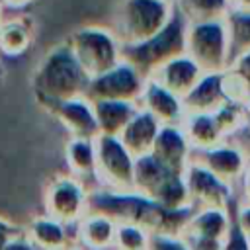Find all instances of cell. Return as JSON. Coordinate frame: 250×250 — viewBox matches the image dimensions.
Instances as JSON below:
<instances>
[{"label":"cell","mask_w":250,"mask_h":250,"mask_svg":"<svg viewBox=\"0 0 250 250\" xmlns=\"http://www.w3.org/2000/svg\"><path fill=\"white\" fill-rule=\"evenodd\" d=\"M88 211L104 213L115 223H131L150 234H182L193 209L172 211L137 191H109L104 188L88 191Z\"/></svg>","instance_id":"obj_1"},{"label":"cell","mask_w":250,"mask_h":250,"mask_svg":"<svg viewBox=\"0 0 250 250\" xmlns=\"http://www.w3.org/2000/svg\"><path fill=\"white\" fill-rule=\"evenodd\" d=\"M90 78L78 64L66 41L53 47L41 59L31 78L37 102L49 111L62 102L84 96Z\"/></svg>","instance_id":"obj_2"},{"label":"cell","mask_w":250,"mask_h":250,"mask_svg":"<svg viewBox=\"0 0 250 250\" xmlns=\"http://www.w3.org/2000/svg\"><path fill=\"white\" fill-rule=\"evenodd\" d=\"M174 12V0H121L111 29L121 47L141 45L160 33L172 20Z\"/></svg>","instance_id":"obj_3"},{"label":"cell","mask_w":250,"mask_h":250,"mask_svg":"<svg viewBox=\"0 0 250 250\" xmlns=\"http://www.w3.org/2000/svg\"><path fill=\"white\" fill-rule=\"evenodd\" d=\"M135 191L172 211L193 209L184 174L166 168L152 154L141 156L135 162Z\"/></svg>","instance_id":"obj_4"},{"label":"cell","mask_w":250,"mask_h":250,"mask_svg":"<svg viewBox=\"0 0 250 250\" xmlns=\"http://www.w3.org/2000/svg\"><path fill=\"white\" fill-rule=\"evenodd\" d=\"M68 49L76 57L88 78H96L123 61V47L113 29L104 25H84L66 39Z\"/></svg>","instance_id":"obj_5"},{"label":"cell","mask_w":250,"mask_h":250,"mask_svg":"<svg viewBox=\"0 0 250 250\" xmlns=\"http://www.w3.org/2000/svg\"><path fill=\"white\" fill-rule=\"evenodd\" d=\"M186 31H188V20L176 8L172 20L152 39L141 45L123 47V59L129 61L143 76L148 78L164 62L186 53Z\"/></svg>","instance_id":"obj_6"},{"label":"cell","mask_w":250,"mask_h":250,"mask_svg":"<svg viewBox=\"0 0 250 250\" xmlns=\"http://www.w3.org/2000/svg\"><path fill=\"white\" fill-rule=\"evenodd\" d=\"M186 53L205 74L225 72L230 66V35L227 20L188 21Z\"/></svg>","instance_id":"obj_7"},{"label":"cell","mask_w":250,"mask_h":250,"mask_svg":"<svg viewBox=\"0 0 250 250\" xmlns=\"http://www.w3.org/2000/svg\"><path fill=\"white\" fill-rule=\"evenodd\" d=\"M96 180L109 191H135L137 158L123 146L119 137L100 135L96 141Z\"/></svg>","instance_id":"obj_8"},{"label":"cell","mask_w":250,"mask_h":250,"mask_svg":"<svg viewBox=\"0 0 250 250\" xmlns=\"http://www.w3.org/2000/svg\"><path fill=\"white\" fill-rule=\"evenodd\" d=\"M88 191L86 184L70 174L53 178L43 195L45 215L66 227H76L88 213Z\"/></svg>","instance_id":"obj_9"},{"label":"cell","mask_w":250,"mask_h":250,"mask_svg":"<svg viewBox=\"0 0 250 250\" xmlns=\"http://www.w3.org/2000/svg\"><path fill=\"white\" fill-rule=\"evenodd\" d=\"M145 82H146V76H143L129 61L123 59L111 70L92 78L84 96L90 102L117 100V102L139 104V98H141L143 88H145Z\"/></svg>","instance_id":"obj_10"},{"label":"cell","mask_w":250,"mask_h":250,"mask_svg":"<svg viewBox=\"0 0 250 250\" xmlns=\"http://www.w3.org/2000/svg\"><path fill=\"white\" fill-rule=\"evenodd\" d=\"M186 188L193 209H229L234 188L219 180L197 162H189L186 174Z\"/></svg>","instance_id":"obj_11"},{"label":"cell","mask_w":250,"mask_h":250,"mask_svg":"<svg viewBox=\"0 0 250 250\" xmlns=\"http://www.w3.org/2000/svg\"><path fill=\"white\" fill-rule=\"evenodd\" d=\"M191 160L201 164L203 168H207L211 174H215L219 180H223L225 184L234 188V182L242 180L248 172L250 160L248 154L242 150V146L232 145L229 141H225L223 145L203 150V152H193Z\"/></svg>","instance_id":"obj_12"},{"label":"cell","mask_w":250,"mask_h":250,"mask_svg":"<svg viewBox=\"0 0 250 250\" xmlns=\"http://www.w3.org/2000/svg\"><path fill=\"white\" fill-rule=\"evenodd\" d=\"M139 107L150 113L160 125H182L186 117L184 100L152 78H146L145 82L143 94L139 98Z\"/></svg>","instance_id":"obj_13"},{"label":"cell","mask_w":250,"mask_h":250,"mask_svg":"<svg viewBox=\"0 0 250 250\" xmlns=\"http://www.w3.org/2000/svg\"><path fill=\"white\" fill-rule=\"evenodd\" d=\"M57 121L68 131L70 139H98L100 127L94 113V105L86 96L62 102L51 109Z\"/></svg>","instance_id":"obj_14"},{"label":"cell","mask_w":250,"mask_h":250,"mask_svg":"<svg viewBox=\"0 0 250 250\" xmlns=\"http://www.w3.org/2000/svg\"><path fill=\"white\" fill-rule=\"evenodd\" d=\"M203 74L205 72L201 70V66L188 53H184V55L164 62L148 78L156 80L160 86H164L166 90H170L172 94H176L184 100L195 88V84L201 80Z\"/></svg>","instance_id":"obj_15"},{"label":"cell","mask_w":250,"mask_h":250,"mask_svg":"<svg viewBox=\"0 0 250 250\" xmlns=\"http://www.w3.org/2000/svg\"><path fill=\"white\" fill-rule=\"evenodd\" d=\"M150 154L158 162H162L166 168L186 174V170L191 162L193 150H191L180 125H162Z\"/></svg>","instance_id":"obj_16"},{"label":"cell","mask_w":250,"mask_h":250,"mask_svg":"<svg viewBox=\"0 0 250 250\" xmlns=\"http://www.w3.org/2000/svg\"><path fill=\"white\" fill-rule=\"evenodd\" d=\"M117 223L104 215L88 211L74 227L76 246L84 250H115Z\"/></svg>","instance_id":"obj_17"},{"label":"cell","mask_w":250,"mask_h":250,"mask_svg":"<svg viewBox=\"0 0 250 250\" xmlns=\"http://www.w3.org/2000/svg\"><path fill=\"white\" fill-rule=\"evenodd\" d=\"M160 127L162 125L150 113H146L145 109L139 107V111L133 115V119L121 131L119 141L135 158H141V156H146L152 152V146L156 143Z\"/></svg>","instance_id":"obj_18"},{"label":"cell","mask_w":250,"mask_h":250,"mask_svg":"<svg viewBox=\"0 0 250 250\" xmlns=\"http://www.w3.org/2000/svg\"><path fill=\"white\" fill-rule=\"evenodd\" d=\"M180 127L193 152L215 148L227 141V135L219 127L213 113H186Z\"/></svg>","instance_id":"obj_19"},{"label":"cell","mask_w":250,"mask_h":250,"mask_svg":"<svg viewBox=\"0 0 250 250\" xmlns=\"http://www.w3.org/2000/svg\"><path fill=\"white\" fill-rule=\"evenodd\" d=\"M230 227L232 215L229 209H193L182 234L209 240H225Z\"/></svg>","instance_id":"obj_20"},{"label":"cell","mask_w":250,"mask_h":250,"mask_svg":"<svg viewBox=\"0 0 250 250\" xmlns=\"http://www.w3.org/2000/svg\"><path fill=\"white\" fill-rule=\"evenodd\" d=\"M70 227L41 215L29 221V225L23 229V234L37 250H68L74 246L70 242Z\"/></svg>","instance_id":"obj_21"},{"label":"cell","mask_w":250,"mask_h":250,"mask_svg":"<svg viewBox=\"0 0 250 250\" xmlns=\"http://www.w3.org/2000/svg\"><path fill=\"white\" fill-rule=\"evenodd\" d=\"M223 72L203 74L195 88L184 98L186 113H215L225 104Z\"/></svg>","instance_id":"obj_22"},{"label":"cell","mask_w":250,"mask_h":250,"mask_svg":"<svg viewBox=\"0 0 250 250\" xmlns=\"http://www.w3.org/2000/svg\"><path fill=\"white\" fill-rule=\"evenodd\" d=\"M92 105L98 119L100 135H107V137H119L121 131L127 127V123L133 119V115L139 111V104L133 102L102 100V102H92Z\"/></svg>","instance_id":"obj_23"},{"label":"cell","mask_w":250,"mask_h":250,"mask_svg":"<svg viewBox=\"0 0 250 250\" xmlns=\"http://www.w3.org/2000/svg\"><path fill=\"white\" fill-rule=\"evenodd\" d=\"M94 141L68 139L64 146V160L70 170V176L82 182H86L88 178H96V143Z\"/></svg>","instance_id":"obj_24"},{"label":"cell","mask_w":250,"mask_h":250,"mask_svg":"<svg viewBox=\"0 0 250 250\" xmlns=\"http://www.w3.org/2000/svg\"><path fill=\"white\" fill-rule=\"evenodd\" d=\"M31 23L27 18H4L0 23V53L8 57L23 55L31 45Z\"/></svg>","instance_id":"obj_25"},{"label":"cell","mask_w":250,"mask_h":250,"mask_svg":"<svg viewBox=\"0 0 250 250\" xmlns=\"http://www.w3.org/2000/svg\"><path fill=\"white\" fill-rule=\"evenodd\" d=\"M174 4L188 21L227 20L230 14L229 0H174Z\"/></svg>","instance_id":"obj_26"},{"label":"cell","mask_w":250,"mask_h":250,"mask_svg":"<svg viewBox=\"0 0 250 250\" xmlns=\"http://www.w3.org/2000/svg\"><path fill=\"white\" fill-rule=\"evenodd\" d=\"M150 232L139 225L117 223L115 234V250H148L150 248Z\"/></svg>","instance_id":"obj_27"},{"label":"cell","mask_w":250,"mask_h":250,"mask_svg":"<svg viewBox=\"0 0 250 250\" xmlns=\"http://www.w3.org/2000/svg\"><path fill=\"white\" fill-rule=\"evenodd\" d=\"M230 35V55L232 59L244 51H250V16L248 14H229L227 18Z\"/></svg>","instance_id":"obj_28"},{"label":"cell","mask_w":250,"mask_h":250,"mask_svg":"<svg viewBox=\"0 0 250 250\" xmlns=\"http://www.w3.org/2000/svg\"><path fill=\"white\" fill-rule=\"evenodd\" d=\"M213 117L217 119L219 127L223 129V133L229 137L232 133H236L238 129H242V125L248 121L246 117V111H244V105L240 104H232V102H225L215 113Z\"/></svg>","instance_id":"obj_29"},{"label":"cell","mask_w":250,"mask_h":250,"mask_svg":"<svg viewBox=\"0 0 250 250\" xmlns=\"http://www.w3.org/2000/svg\"><path fill=\"white\" fill-rule=\"evenodd\" d=\"M223 94H225L227 102L244 105L246 100L250 98V86L240 74H236L234 70L227 68L223 72Z\"/></svg>","instance_id":"obj_30"},{"label":"cell","mask_w":250,"mask_h":250,"mask_svg":"<svg viewBox=\"0 0 250 250\" xmlns=\"http://www.w3.org/2000/svg\"><path fill=\"white\" fill-rule=\"evenodd\" d=\"M148 250H189L180 234H152Z\"/></svg>","instance_id":"obj_31"},{"label":"cell","mask_w":250,"mask_h":250,"mask_svg":"<svg viewBox=\"0 0 250 250\" xmlns=\"http://www.w3.org/2000/svg\"><path fill=\"white\" fill-rule=\"evenodd\" d=\"M223 250H250V240L244 236V232L236 227L234 217H232V227L225 238V246Z\"/></svg>","instance_id":"obj_32"},{"label":"cell","mask_w":250,"mask_h":250,"mask_svg":"<svg viewBox=\"0 0 250 250\" xmlns=\"http://www.w3.org/2000/svg\"><path fill=\"white\" fill-rule=\"evenodd\" d=\"M189 250H223L225 240H209V238H199V236H184L180 234Z\"/></svg>","instance_id":"obj_33"},{"label":"cell","mask_w":250,"mask_h":250,"mask_svg":"<svg viewBox=\"0 0 250 250\" xmlns=\"http://www.w3.org/2000/svg\"><path fill=\"white\" fill-rule=\"evenodd\" d=\"M229 68L234 70L236 74H240V76L248 82V86H250V51H244V53L236 55V57L230 61V66H229Z\"/></svg>","instance_id":"obj_34"},{"label":"cell","mask_w":250,"mask_h":250,"mask_svg":"<svg viewBox=\"0 0 250 250\" xmlns=\"http://www.w3.org/2000/svg\"><path fill=\"white\" fill-rule=\"evenodd\" d=\"M234 223L244 232V236L250 240V203H242L234 211Z\"/></svg>","instance_id":"obj_35"},{"label":"cell","mask_w":250,"mask_h":250,"mask_svg":"<svg viewBox=\"0 0 250 250\" xmlns=\"http://www.w3.org/2000/svg\"><path fill=\"white\" fill-rule=\"evenodd\" d=\"M20 232H21L20 227H16L14 223H10V221H6V219L0 217V250H2L14 236H18Z\"/></svg>","instance_id":"obj_36"},{"label":"cell","mask_w":250,"mask_h":250,"mask_svg":"<svg viewBox=\"0 0 250 250\" xmlns=\"http://www.w3.org/2000/svg\"><path fill=\"white\" fill-rule=\"evenodd\" d=\"M2 250H37L29 240H27V236L23 234V230L18 234V236H14Z\"/></svg>","instance_id":"obj_37"},{"label":"cell","mask_w":250,"mask_h":250,"mask_svg":"<svg viewBox=\"0 0 250 250\" xmlns=\"http://www.w3.org/2000/svg\"><path fill=\"white\" fill-rule=\"evenodd\" d=\"M232 14H248L250 16V0H229Z\"/></svg>","instance_id":"obj_38"},{"label":"cell","mask_w":250,"mask_h":250,"mask_svg":"<svg viewBox=\"0 0 250 250\" xmlns=\"http://www.w3.org/2000/svg\"><path fill=\"white\" fill-rule=\"evenodd\" d=\"M31 2L33 0H0V6L2 8H10V10H21Z\"/></svg>","instance_id":"obj_39"},{"label":"cell","mask_w":250,"mask_h":250,"mask_svg":"<svg viewBox=\"0 0 250 250\" xmlns=\"http://www.w3.org/2000/svg\"><path fill=\"white\" fill-rule=\"evenodd\" d=\"M244 111H246V117H248V121H250V98H248L246 104H244Z\"/></svg>","instance_id":"obj_40"},{"label":"cell","mask_w":250,"mask_h":250,"mask_svg":"<svg viewBox=\"0 0 250 250\" xmlns=\"http://www.w3.org/2000/svg\"><path fill=\"white\" fill-rule=\"evenodd\" d=\"M2 20H4V8L0 6V23H2Z\"/></svg>","instance_id":"obj_41"},{"label":"cell","mask_w":250,"mask_h":250,"mask_svg":"<svg viewBox=\"0 0 250 250\" xmlns=\"http://www.w3.org/2000/svg\"><path fill=\"white\" fill-rule=\"evenodd\" d=\"M68 250H84V248H80V246H76V244H74V246H70Z\"/></svg>","instance_id":"obj_42"}]
</instances>
